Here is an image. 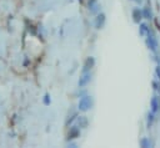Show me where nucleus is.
Segmentation results:
<instances>
[{"label":"nucleus","mask_w":160,"mask_h":148,"mask_svg":"<svg viewBox=\"0 0 160 148\" xmlns=\"http://www.w3.org/2000/svg\"><path fill=\"white\" fill-rule=\"evenodd\" d=\"M92 107V98L90 96H84L79 99V104H78V108L79 111L81 112H86L89 111L90 108Z\"/></svg>","instance_id":"1"},{"label":"nucleus","mask_w":160,"mask_h":148,"mask_svg":"<svg viewBox=\"0 0 160 148\" xmlns=\"http://www.w3.org/2000/svg\"><path fill=\"white\" fill-rule=\"evenodd\" d=\"M146 45H148V47H149L152 52H158L159 42H158L155 35H154L151 31H149V32L146 34Z\"/></svg>","instance_id":"2"},{"label":"nucleus","mask_w":160,"mask_h":148,"mask_svg":"<svg viewBox=\"0 0 160 148\" xmlns=\"http://www.w3.org/2000/svg\"><path fill=\"white\" fill-rule=\"evenodd\" d=\"M160 109V99L158 96H152L150 101V111L152 113H158Z\"/></svg>","instance_id":"3"},{"label":"nucleus","mask_w":160,"mask_h":148,"mask_svg":"<svg viewBox=\"0 0 160 148\" xmlns=\"http://www.w3.org/2000/svg\"><path fill=\"white\" fill-rule=\"evenodd\" d=\"M90 81H91V73H90V72L82 73V76H81L80 80H79V86H80V87H84V86H86Z\"/></svg>","instance_id":"4"},{"label":"nucleus","mask_w":160,"mask_h":148,"mask_svg":"<svg viewBox=\"0 0 160 148\" xmlns=\"http://www.w3.org/2000/svg\"><path fill=\"white\" fill-rule=\"evenodd\" d=\"M68 136H69V139H74V138L79 137L80 136V127H78V126L70 127V131H69Z\"/></svg>","instance_id":"5"},{"label":"nucleus","mask_w":160,"mask_h":148,"mask_svg":"<svg viewBox=\"0 0 160 148\" xmlns=\"http://www.w3.org/2000/svg\"><path fill=\"white\" fill-rule=\"evenodd\" d=\"M94 62H95V60L92 58V57H89L86 61H85V63H84V68H82V73H86V72H90V70L92 68V66H94Z\"/></svg>","instance_id":"6"},{"label":"nucleus","mask_w":160,"mask_h":148,"mask_svg":"<svg viewBox=\"0 0 160 148\" xmlns=\"http://www.w3.org/2000/svg\"><path fill=\"white\" fill-rule=\"evenodd\" d=\"M132 19L135 22H140L142 19V10H140L139 7H135L132 10Z\"/></svg>","instance_id":"7"},{"label":"nucleus","mask_w":160,"mask_h":148,"mask_svg":"<svg viewBox=\"0 0 160 148\" xmlns=\"http://www.w3.org/2000/svg\"><path fill=\"white\" fill-rule=\"evenodd\" d=\"M104 24H105V15L104 14H99L96 16V19H95V26L98 29H101L104 26Z\"/></svg>","instance_id":"8"},{"label":"nucleus","mask_w":160,"mask_h":148,"mask_svg":"<svg viewBox=\"0 0 160 148\" xmlns=\"http://www.w3.org/2000/svg\"><path fill=\"white\" fill-rule=\"evenodd\" d=\"M142 17L146 19V20H151L152 19V12H151V10H150L149 6H146V7L142 9Z\"/></svg>","instance_id":"9"},{"label":"nucleus","mask_w":160,"mask_h":148,"mask_svg":"<svg viewBox=\"0 0 160 148\" xmlns=\"http://www.w3.org/2000/svg\"><path fill=\"white\" fill-rule=\"evenodd\" d=\"M149 31H150V29H149V26H148L146 24H140L139 32H140V35H141V36H145V35H146Z\"/></svg>","instance_id":"10"},{"label":"nucleus","mask_w":160,"mask_h":148,"mask_svg":"<svg viewBox=\"0 0 160 148\" xmlns=\"http://www.w3.org/2000/svg\"><path fill=\"white\" fill-rule=\"evenodd\" d=\"M140 146H141V147L148 148V147H151V146H152V143L150 142V139H149V138H142V139L140 141Z\"/></svg>","instance_id":"11"},{"label":"nucleus","mask_w":160,"mask_h":148,"mask_svg":"<svg viewBox=\"0 0 160 148\" xmlns=\"http://www.w3.org/2000/svg\"><path fill=\"white\" fill-rule=\"evenodd\" d=\"M78 121H79V127H86V124H88V119H86L85 117H80Z\"/></svg>","instance_id":"12"},{"label":"nucleus","mask_w":160,"mask_h":148,"mask_svg":"<svg viewBox=\"0 0 160 148\" xmlns=\"http://www.w3.org/2000/svg\"><path fill=\"white\" fill-rule=\"evenodd\" d=\"M154 116H155V113H152V112L150 111V113H149V118H148V126H149V127L152 124V121H154Z\"/></svg>","instance_id":"13"},{"label":"nucleus","mask_w":160,"mask_h":148,"mask_svg":"<svg viewBox=\"0 0 160 148\" xmlns=\"http://www.w3.org/2000/svg\"><path fill=\"white\" fill-rule=\"evenodd\" d=\"M155 75H156V78L160 81V65L156 66V70H155Z\"/></svg>","instance_id":"14"},{"label":"nucleus","mask_w":160,"mask_h":148,"mask_svg":"<svg viewBox=\"0 0 160 148\" xmlns=\"http://www.w3.org/2000/svg\"><path fill=\"white\" fill-rule=\"evenodd\" d=\"M48 97H49V96L46 95V96H45V103H46V104H49V103H50V101H49V98H48Z\"/></svg>","instance_id":"15"},{"label":"nucleus","mask_w":160,"mask_h":148,"mask_svg":"<svg viewBox=\"0 0 160 148\" xmlns=\"http://www.w3.org/2000/svg\"><path fill=\"white\" fill-rule=\"evenodd\" d=\"M134 1H140V0H134Z\"/></svg>","instance_id":"16"}]
</instances>
